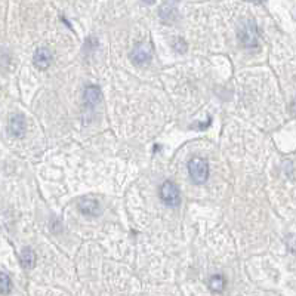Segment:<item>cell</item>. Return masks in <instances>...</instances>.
<instances>
[{"label": "cell", "mask_w": 296, "mask_h": 296, "mask_svg": "<svg viewBox=\"0 0 296 296\" xmlns=\"http://www.w3.org/2000/svg\"><path fill=\"white\" fill-rule=\"evenodd\" d=\"M237 36H239L242 45L246 49H255L258 48V27L253 19H242L239 30H237Z\"/></svg>", "instance_id": "1"}, {"label": "cell", "mask_w": 296, "mask_h": 296, "mask_svg": "<svg viewBox=\"0 0 296 296\" xmlns=\"http://www.w3.org/2000/svg\"><path fill=\"white\" fill-rule=\"evenodd\" d=\"M188 173L193 184L203 185L207 181V178H209V163H207L206 159L193 157L188 162Z\"/></svg>", "instance_id": "2"}, {"label": "cell", "mask_w": 296, "mask_h": 296, "mask_svg": "<svg viewBox=\"0 0 296 296\" xmlns=\"http://www.w3.org/2000/svg\"><path fill=\"white\" fill-rule=\"evenodd\" d=\"M160 198L162 201L169 206V207H178L181 203V194H180V188L173 181H164L160 187Z\"/></svg>", "instance_id": "3"}, {"label": "cell", "mask_w": 296, "mask_h": 296, "mask_svg": "<svg viewBox=\"0 0 296 296\" xmlns=\"http://www.w3.org/2000/svg\"><path fill=\"white\" fill-rule=\"evenodd\" d=\"M131 59H132V63L135 66H147V64H150L151 61V49L142 45V43H138L132 52H131Z\"/></svg>", "instance_id": "4"}, {"label": "cell", "mask_w": 296, "mask_h": 296, "mask_svg": "<svg viewBox=\"0 0 296 296\" xmlns=\"http://www.w3.org/2000/svg\"><path fill=\"white\" fill-rule=\"evenodd\" d=\"M77 209L86 216H97L101 212V206L97 198L87 196L77 203Z\"/></svg>", "instance_id": "5"}, {"label": "cell", "mask_w": 296, "mask_h": 296, "mask_svg": "<svg viewBox=\"0 0 296 296\" xmlns=\"http://www.w3.org/2000/svg\"><path fill=\"white\" fill-rule=\"evenodd\" d=\"M8 129L12 136L15 138H22L25 135V117L22 114H14L9 118Z\"/></svg>", "instance_id": "6"}, {"label": "cell", "mask_w": 296, "mask_h": 296, "mask_svg": "<svg viewBox=\"0 0 296 296\" xmlns=\"http://www.w3.org/2000/svg\"><path fill=\"white\" fill-rule=\"evenodd\" d=\"M33 61H34V66L45 71L49 68L50 63H52V52L48 49V48H39L36 52H34V56H33Z\"/></svg>", "instance_id": "7"}, {"label": "cell", "mask_w": 296, "mask_h": 296, "mask_svg": "<svg viewBox=\"0 0 296 296\" xmlns=\"http://www.w3.org/2000/svg\"><path fill=\"white\" fill-rule=\"evenodd\" d=\"M101 89L95 84H87L83 92V101L87 105V108H94L101 101Z\"/></svg>", "instance_id": "8"}, {"label": "cell", "mask_w": 296, "mask_h": 296, "mask_svg": "<svg viewBox=\"0 0 296 296\" xmlns=\"http://www.w3.org/2000/svg\"><path fill=\"white\" fill-rule=\"evenodd\" d=\"M159 15H160V19H162L164 24H167V25H172L178 18H180V14H178V8H176V3H172V2H169V3H163L162 8H160Z\"/></svg>", "instance_id": "9"}, {"label": "cell", "mask_w": 296, "mask_h": 296, "mask_svg": "<svg viewBox=\"0 0 296 296\" xmlns=\"http://www.w3.org/2000/svg\"><path fill=\"white\" fill-rule=\"evenodd\" d=\"M19 262L24 270H33L36 265V253L33 252V249H22V252L19 253Z\"/></svg>", "instance_id": "10"}, {"label": "cell", "mask_w": 296, "mask_h": 296, "mask_svg": "<svg viewBox=\"0 0 296 296\" xmlns=\"http://www.w3.org/2000/svg\"><path fill=\"white\" fill-rule=\"evenodd\" d=\"M225 284H227V283H225V279H224L222 274H215V276H212V277L209 279V287H211L212 292H216V293L224 292Z\"/></svg>", "instance_id": "11"}, {"label": "cell", "mask_w": 296, "mask_h": 296, "mask_svg": "<svg viewBox=\"0 0 296 296\" xmlns=\"http://www.w3.org/2000/svg\"><path fill=\"white\" fill-rule=\"evenodd\" d=\"M12 290V280L6 273H0V293L9 295Z\"/></svg>", "instance_id": "12"}, {"label": "cell", "mask_w": 296, "mask_h": 296, "mask_svg": "<svg viewBox=\"0 0 296 296\" xmlns=\"http://www.w3.org/2000/svg\"><path fill=\"white\" fill-rule=\"evenodd\" d=\"M172 48H173V50H175V52L185 53V52H187L188 45H187V42H185L182 37H175V39L172 40Z\"/></svg>", "instance_id": "13"}]
</instances>
